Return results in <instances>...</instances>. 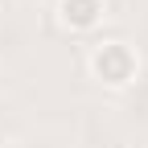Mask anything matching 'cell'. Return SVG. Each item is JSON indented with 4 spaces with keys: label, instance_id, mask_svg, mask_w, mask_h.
Returning a JSON list of instances; mask_svg holds the SVG:
<instances>
[{
    "label": "cell",
    "instance_id": "obj_2",
    "mask_svg": "<svg viewBox=\"0 0 148 148\" xmlns=\"http://www.w3.org/2000/svg\"><path fill=\"white\" fill-rule=\"evenodd\" d=\"M58 12L74 33H86V29H95L103 21V0H62Z\"/></svg>",
    "mask_w": 148,
    "mask_h": 148
},
{
    "label": "cell",
    "instance_id": "obj_1",
    "mask_svg": "<svg viewBox=\"0 0 148 148\" xmlns=\"http://www.w3.org/2000/svg\"><path fill=\"white\" fill-rule=\"evenodd\" d=\"M90 74H95L103 86H127L136 78V53L123 41H103L90 53Z\"/></svg>",
    "mask_w": 148,
    "mask_h": 148
}]
</instances>
